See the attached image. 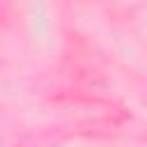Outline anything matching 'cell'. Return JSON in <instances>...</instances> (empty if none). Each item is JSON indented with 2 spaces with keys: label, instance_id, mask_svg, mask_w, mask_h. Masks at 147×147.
Returning a JSON list of instances; mask_svg holds the SVG:
<instances>
[]
</instances>
